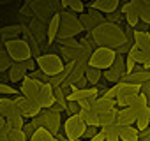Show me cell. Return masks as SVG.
<instances>
[{
    "label": "cell",
    "mask_w": 150,
    "mask_h": 141,
    "mask_svg": "<svg viewBox=\"0 0 150 141\" xmlns=\"http://www.w3.org/2000/svg\"><path fill=\"white\" fill-rule=\"evenodd\" d=\"M88 37L94 41V44L97 48H111V49L125 48L127 51L131 49L127 46V39H125V34H124L122 25H115V23L104 21L103 25H99L94 30H90L88 32Z\"/></svg>",
    "instance_id": "obj_1"
},
{
    "label": "cell",
    "mask_w": 150,
    "mask_h": 141,
    "mask_svg": "<svg viewBox=\"0 0 150 141\" xmlns=\"http://www.w3.org/2000/svg\"><path fill=\"white\" fill-rule=\"evenodd\" d=\"M58 16H60V30L57 37H76L78 34L85 30L80 21V16L71 13L69 9L58 11Z\"/></svg>",
    "instance_id": "obj_2"
},
{
    "label": "cell",
    "mask_w": 150,
    "mask_h": 141,
    "mask_svg": "<svg viewBox=\"0 0 150 141\" xmlns=\"http://www.w3.org/2000/svg\"><path fill=\"white\" fill-rule=\"evenodd\" d=\"M35 63L39 67V70H42V73L50 78L53 76H58L64 73V60L60 58V55L57 53H42L39 58H35Z\"/></svg>",
    "instance_id": "obj_3"
},
{
    "label": "cell",
    "mask_w": 150,
    "mask_h": 141,
    "mask_svg": "<svg viewBox=\"0 0 150 141\" xmlns=\"http://www.w3.org/2000/svg\"><path fill=\"white\" fill-rule=\"evenodd\" d=\"M115 58H117L115 49H111V48H96V51L92 53V56L88 60V65L96 67L99 70H106L115 63Z\"/></svg>",
    "instance_id": "obj_4"
},
{
    "label": "cell",
    "mask_w": 150,
    "mask_h": 141,
    "mask_svg": "<svg viewBox=\"0 0 150 141\" xmlns=\"http://www.w3.org/2000/svg\"><path fill=\"white\" fill-rule=\"evenodd\" d=\"M87 123L80 115H74V116H67L65 123H64V134L69 141H78L83 137L85 130H87Z\"/></svg>",
    "instance_id": "obj_5"
},
{
    "label": "cell",
    "mask_w": 150,
    "mask_h": 141,
    "mask_svg": "<svg viewBox=\"0 0 150 141\" xmlns=\"http://www.w3.org/2000/svg\"><path fill=\"white\" fill-rule=\"evenodd\" d=\"M6 51L13 62H25V60L32 58V49H30L28 42L23 39H14V41L6 42Z\"/></svg>",
    "instance_id": "obj_6"
},
{
    "label": "cell",
    "mask_w": 150,
    "mask_h": 141,
    "mask_svg": "<svg viewBox=\"0 0 150 141\" xmlns=\"http://www.w3.org/2000/svg\"><path fill=\"white\" fill-rule=\"evenodd\" d=\"M14 101H16V104H18V108H20V111H21V115H23V118H28V120H32V118H35V116H39L41 115V111H42V106L39 104V101L37 99H28V97H25V95H16L14 97Z\"/></svg>",
    "instance_id": "obj_7"
},
{
    "label": "cell",
    "mask_w": 150,
    "mask_h": 141,
    "mask_svg": "<svg viewBox=\"0 0 150 141\" xmlns=\"http://www.w3.org/2000/svg\"><path fill=\"white\" fill-rule=\"evenodd\" d=\"M60 115H62V109L55 104L53 108L50 109H42L41 111V118H42V127L46 130H50L53 136H57L60 132Z\"/></svg>",
    "instance_id": "obj_8"
},
{
    "label": "cell",
    "mask_w": 150,
    "mask_h": 141,
    "mask_svg": "<svg viewBox=\"0 0 150 141\" xmlns=\"http://www.w3.org/2000/svg\"><path fill=\"white\" fill-rule=\"evenodd\" d=\"M42 85H44L42 81H37V80L27 76V78L21 81V85H20V94L25 95V97H28V99H37L39 94H41Z\"/></svg>",
    "instance_id": "obj_9"
},
{
    "label": "cell",
    "mask_w": 150,
    "mask_h": 141,
    "mask_svg": "<svg viewBox=\"0 0 150 141\" xmlns=\"http://www.w3.org/2000/svg\"><path fill=\"white\" fill-rule=\"evenodd\" d=\"M87 9H88V7H87ZM80 21H81L83 28L90 32V30H94L96 27H99V25H103V23H104V14H101L99 11L88 9V13L80 14Z\"/></svg>",
    "instance_id": "obj_10"
},
{
    "label": "cell",
    "mask_w": 150,
    "mask_h": 141,
    "mask_svg": "<svg viewBox=\"0 0 150 141\" xmlns=\"http://www.w3.org/2000/svg\"><path fill=\"white\" fill-rule=\"evenodd\" d=\"M20 115H21V111H20L14 99H0V116L6 122L14 118V116H20Z\"/></svg>",
    "instance_id": "obj_11"
},
{
    "label": "cell",
    "mask_w": 150,
    "mask_h": 141,
    "mask_svg": "<svg viewBox=\"0 0 150 141\" xmlns=\"http://www.w3.org/2000/svg\"><path fill=\"white\" fill-rule=\"evenodd\" d=\"M88 9H94V11H99L101 14H111L115 11H118L120 4H118V0H96V2L88 4L87 6Z\"/></svg>",
    "instance_id": "obj_12"
},
{
    "label": "cell",
    "mask_w": 150,
    "mask_h": 141,
    "mask_svg": "<svg viewBox=\"0 0 150 141\" xmlns=\"http://www.w3.org/2000/svg\"><path fill=\"white\" fill-rule=\"evenodd\" d=\"M115 88H117V101H118V99H131V97H136V95L141 92V87L131 85V83H125V81H120L118 85H115Z\"/></svg>",
    "instance_id": "obj_13"
},
{
    "label": "cell",
    "mask_w": 150,
    "mask_h": 141,
    "mask_svg": "<svg viewBox=\"0 0 150 141\" xmlns=\"http://www.w3.org/2000/svg\"><path fill=\"white\" fill-rule=\"evenodd\" d=\"M37 101H39V104L42 106V109H50V108H53V106H55L57 99H55L53 88H51L48 83H44V85H42V88H41V94H39Z\"/></svg>",
    "instance_id": "obj_14"
},
{
    "label": "cell",
    "mask_w": 150,
    "mask_h": 141,
    "mask_svg": "<svg viewBox=\"0 0 150 141\" xmlns=\"http://www.w3.org/2000/svg\"><path fill=\"white\" fill-rule=\"evenodd\" d=\"M115 123H118L120 127H131L136 123V111L131 109V108H125V109H118L117 111V120Z\"/></svg>",
    "instance_id": "obj_15"
},
{
    "label": "cell",
    "mask_w": 150,
    "mask_h": 141,
    "mask_svg": "<svg viewBox=\"0 0 150 141\" xmlns=\"http://www.w3.org/2000/svg\"><path fill=\"white\" fill-rule=\"evenodd\" d=\"M27 76H28V73L23 69V65L20 62H13V65L7 70V78H9L11 83H21Z\"/></svg>",
    "instance_id": "obj_16"
},
{
    "label": "cell",
    "mask_w": 150,
    "mask_h": 141,
    "mask_svg": "<svg viewBox=\"0 0 150 141\" xmlns=\"http://www.w3.org/2000/svg\"><path fill=\"white\" fill-rule=\"evenodd\" d=\"M23 30H25V27H23V25H11V27H4V28H0V39H2V41H4V44H6V42H9V41L18 39V35H20Z\"/></svg>",
    "instance_id": "obj_17"
},
{
    "label": "cell",
    "mask_w": 150,
    "mask_h": 141,
    "mask_svg": "<svg viewBox=\"0 0 150 141\" xmlns=\"http://www.w3.org/2000/svg\"><path fill=\"white\" fill-rule=\"evenodd\" d=\"M117 108H111V109H101L99 111V118H97V127H106V125H113L115 120H117Z\"/></svg>",
    "instance_id": "obj_18"
},
{
    "label": "cell",
    "mask_w": 150,
    "mask_h": 141,
    "mask_svg": "<svg viewBox=\"0 0 150 141\" xmlns=\"http://www.w3.org/2000/svg\"><path fill=\"white\" fill-rule=\"evenodd\" d=\"M125 83H131V85H138V87H143L150 81V70H145V73H131V74H125L124 78Z\"/></svg>",
    "instance_id": "obj_19"
},
{
    "label": "cell",
    "mask_w": 150,
    "mask_h": 141,
    "mask_svg": "<svg viewBox=\"0 0 150 141\" xmlns=\"http://www.w3.org/2000/svg\"><path fill=\"white\" fill-rule=\"evenodd\" d=\"M80 116L85 120V123L88 127H97V118H99V111L94 109L92 106L90 108H81L80 109Z\"/></svg>",
    "instance_id": "obj_20"
},
{
    "label": "cell",
    "mask_w": 150,
    "mask_h": 141,
    "mask_svg": "<svg viewBox=\"0 0 150 141\" xmlns=\"http://www.w3.org/2000/svg\"><path fill=\"white\" fill-rule=\"evenodd\" d=\"M134 46L139 51H146L150 49V32H139L134 30Z\"/></svg>",
    "instance_id": "obj_21"
},
{
    "label": "cell",
    "mask_w": 150,
    "mask_h": 141,
    "mask_svg": "<svg viewBox=\"0 0 150 141\" xmlns=\"http://www.w3.org/2000/svg\"><path fill=\"white\" fill-rule=\"evenodd\" d=\"M58 30H60V16H58V13H57V14L51 18V21L48 23V34H46L48 42H53V41L57 39Z\"/></svg>",
    "instance_id": "obj_22"
},
{
    "label": "cell",
    "mask_w": 150,
    "mask_h": 141,
    "mask_svg": "<svg viewBox=\"0 0 150 141\" xmlns=\"http://www.w3.org/2000/svg\"><path fill=\"white\" fill-rule=\"evenodd\" d=\"M118 137H120V141H139V132L134 125L122 127L120 132H118Z\"/></svg>",
    "instance_id": "obj_23"
},
{
    "label": "cell",
    "mask_w": 150,
    "mask_h": 141,
    "mask_svg": "<svg viewBox=\"0 0 150 141\" xmlns=\"http://www.w3.org/2000/svg\"><path fill=\"white\" fill-rule=\"evenodd\" d=\"M85 78H87L88 85H92V87H94V85H99V81H101V78H103V70L87 65V69H85Z\"/></svg>",
    "instance_id": "obj_24"
},
{
    "label": "cell",
    "mask_w": 150,
    "mask_h": 141,
    "mask_svg": "<svg viewBox=\"0 0 150 141\" xmlns=\"http://www.w3.org/2000/svg\"><path fill=\"white\" fill-rule=\"evenodd\" d=\"M103 78H104L106 81H110V83H115V85H118L120 81H124L125 74H120V73H117V70H115L113 67H110V69L103 70Z\"/></svg>",
    "instance_id": "obj_25"
},
{
    "label": "cell",
    "mask_w": 150,
    "mask_h": 141,
    "mask_svg": "<svg viewBox=\"0 0 150 141\" xmlns=\"http://www.w3.org/2000/svg\"><path fill=\"white\" fill-rule=\"evenodd\" d=\"M28 141H55V136H53L50 130H46L44 127H41V129L35 130V134H34Z\"/></svg>",
    "instance_id": "obj_26"
},
{
    "label": "cell",
    "mask_w": 150,
    "mask_h": 141,
    "mask_svg": "<svg viewBox=\"0 0 150 141\" xmlns=\"http://www.w3.org/2000/svg\"><path fill=\"white\" fill-rule=\"evenodd\" d=\"M6 141H28V137L25 136L23 129H9Z\"/></svg>",
    "instance_id": "obj_27"
},
{
    "label": "cell",
    "mask_w": 150,
    "mask_h": 141,
    "mask_svg": "<svg viewBox=\"0 0 150 141\" xmlns=\"http://www.w3.org/2000/svg\"><path fill=\"white\" fill-rule=\"evenodd\" d=\"M11 65H13V60H11V56L7 55V51H6V49H0V73L9 70Z\"/></svg>",
    "instance_id": "obj_28"
},
{
    "label": "cell",
    "mask_w": 150,
    "mask_h": 141,
    "mask_svg": "<svg viewBox=\"0 0 150 141\" xmlns=\"http://www.w3.org/2000/svg\"><path fill=\"white\" fill-rule=\"evenodd\" d=\"M23 125H25V118H23V115L14 116V118H11V120L6 122V127H9V129H23Z\"/></svg>",
    "instance_id": "obj_29"
},
{
    "label": "cell",
    "mask_w": 150,
    "mask_h": 141,
    "mask_svg": "<svg viewBox=\"0 0 150 141\" xmlns=\"http://www.w3.org/2000/svg\"><path fill=\"white\" fill-rule=\"evenodd\" d=\"M67 9H69L71 13H74V14H83L85 9H87V6H85L83 2H71V0H69Z\"/></svg>",
    "instance_id": "obj_30"
},
{
    "label": "cell",
    "mask_w": 150,
    "mask_h": 141,
    "mask_svg": "<svg viewBox=\"0 0 150 141\" xmlns=\"http://www.w3.org/2000/svg\"><path fill=\"white\" fill-rule=\"evenodd\" d=\"M117 73H120V74H125V56L124 55H117V58H115V63L111 65Z\"/></svg>",
    "instance_id": "obj_31"
},
{
    "label": "cell",
    "mask_w": 150,
    "mask_h": 141,
    "mask_svg": "<svg viewBox=\"0 0 150 141\" xmlns=\"http://www.w3.org/2000/svg\"><path fill=\"white\" fill-rule=\"evenodd\" d=\"M0 94H2V95H18L20 88H14L9 83H0Z\"/></svg>",
    "instance_id": "obj_32"
},
{
    "label": "cell",
    "mask_w": 150,
    "mask_h": 141,
    "mask_svg": "<svg viewBox=\"0 0 150 141\" xmlns=\"http://www.w3.org/2000/svg\"><path fill=\"white\" fill-rule=\"evenodd\" d=\"M136 129H138V132H143V130H146L148 127H150V120L145 116V115H141L139 118H136Z\"/></svg>",
    "instance_id": "obj_33"
},
{
    "label": "cell",
    "mask_w": 150,
    "mask_h": 141,
    "mask_svg": "<svg viewBox=\"0 0 150 141\" xmlns=\"http://www.w3.org/2000/svg\"><path fill=\"white\" fill-rule=\"evenodd\" d=\"M124 16H125V21H127V25H129V27H132V28H136V27H138V23H139V16H138L136 13L127 11Z\"/></svg>",
    "instance_id": "obj_34"
},
{
    "label": "cell",
    "mask_w": 150,
    "mask_h": 141,
    "mask_svg": "<svg viewBox=\"0 0 150 141\" xmlns=\"http://www.w3.org/2000/svg\"><path fill=\"white\" fill-rule=\"evenodd\" d=\"M124 18H125V16L122 14V11H115V13H111V14H108V16H106L108 23H115V25H120Z\"/></svg>",
    "instance_id": "obj_35"
},
{
    "label": "cell",
    "mask_w": 150,
    "mask_h": 141,
    "mask_svg": "<svg viewBox=\"0 0 150 141\" xmlns=\"http://www.w3.org/2000/svg\"><path fill=\"white\" fill-rule=\"evenodd\" d=\"M80 104L78 102H67V109H65V113L69 115V116H74V115H80Z\"/></svg>",
    "instance_id": "obj_36"
},
{
    "label": "cell",
    "mask_w": 150,
    "mask_h": 141,
    "mask_svg": "<svg viewBox=\"0 0 150 141\" xmlns=\"http://www.w3.org/2000/svg\"><path fill=\"white\" fill-rule=\"evenodd\" d=\"M35 130H37V127L34 125V122H32V120H30V122H27V123L23 125V132H25V136H27L28 139L35 134Z\"/></svg>",
    "instance_id": "obj_37"
},
{
    "label": "cell",
    "mask_w": 150,
    "mask_h": 141,
    "mask_svg": "<svg viewBox=\"0 0 150 141\" xmlns=\"http://www.w3.org/2000/svg\"><path fill=\"white\" fill-rule=\"evenodd\" d=\"M20 63L23 65V69L27 70L28 74H30V73H34V70H35V65H37L34 58H28V60H25V62H20Z\"/></svg>",
    "instance_id": "obj_38"
},
{
    "label": "cell",
    "mask_w": 150,
    "mask_h": 141,
    "mask_svg": "<svg viewBox=\"0 0 150 141\" xmlns=\"http://www.w3.org/2000/svg\"><path fill=\"white\" fill-rule=\"evenodd\" d=\"M97 132H99V127H87V130H85V134H83L85 141H90Z\"/></svg>",
    "instance_id": "obj_39"
},
{
    "label": "cell",
    "mask_w": 150,
    "mask_h": 141,
    "mask_svg": "<svg viewBox=\"0 0 150 141\" xmlns=\"http://www.w3.org/2000/svg\"><path fill=\"white\" fill-rule=\"evenodd\" d=\"M139 21L150 27V6H148V7H146V9H145L141 14H139Z\"/></svg>",
    "instance_id": "obj_40"
},
{
    "label": "cell",
    "mask_w": 150,
    "mask_h": 141,
    "mask_svg": "<svg viewBox=\"0 0 150 141\" xmlns=\"http://www.w3.org/2000/svg\"><path fill=\"white\" fill-rule=\"evenodd\" d=\"M139 141H150V129L139 132Z\"/></svg>",
    "instance_id": "obj_41"
},
{
    "label": "cell",
    "mask_w": 150,
    "mask_h": 141,
    "mask_svg": "<svg viewBox=\"0 0 150 141\" xmlns=\"http://www.w3.org/2000/svg\"><path fill=\"white\" fill-rule=\"evenodd\" d=\"M106 141H120V137H118L117 132H110V134L106 136Z\"/></svg>",
    "instance_id": "obj_42"
},
{
    "label": "cell",
    "mask_w": 150,
    "mask_h": 141,
    "mask_svg": "<svg viewBox=\"0 0 150 141\" xmlns=\"http://www.w3.org/2000/svg\"><path fill=\"white\" fill-rule=\"evenodd\" d=\"M90 141H106V136H104V134L99 130V132H97V134H96V136L90 139Z\"/></svg>",
    "instance_id": "obj_43"
},
{
    "label": "cell",
    "mask_w": 150,
    "mask_h": 141,
    "mask_svg": "<svg viewBox=\"0 0 150 141\" xmlns=\"http://www.w3.org/2000/svg\"><path fill=\"white\" fill-rule=\"evenodd\" d=\"M7 132H9V127H4L2 130H0V141H6V137H7Z\"/></svg>",
    "instance_id": "obj_44"
},
{
    "label": "cell",
    "mask_w": 150,
    "mask_h": 141,
    "mask_svg": "<svg viewBox=\"0 0 150 141\" xmlns=\"http://www.w3.org/2000/svg\"><path fill=\"white\" fill-rule=\"evenodd\" d=\"M132 73H145V67H143V65H139V63H136V67H134Z\"/></svg>",
    "instance_id": "obj_45"
},
{
    "label": "cell",
    "mask_w": 150,
    "mask_h": 141,
    "mask_svg": "<svg viewBox=\"0 0 150 141\" xmlns=\"http://www.w3.org/2000/svg\"><path fill=\"white\" fill-rule=\"evenodd\" d=\"M4 127H6V120H4V118H2V116H0V130H2V129H4Z\"/></svg>",
    "instance_id": "obj_46"
},
{
    "label": "cell",
    "mask_w": 150,
    "mask_h": 141,
    "mask_svg": "<svg viewBox=\"0 0 150 141\" xmlns=\"http://www.w3.org/2000/svg\"><path fill=\"white\" fill-rule=\"evenodd\" d=\"M146 87H148V88H150V81H148V83H146Z\"/></svg>",
    "instance_id": "obj_47"
},
{
    "label": "cell",
    "mask_w": 150,
    "mask_h": 141,
    "mask_svg": "<svg viewBox=\"0 0 150 141\" xmlns=\"http://www.w3.org/2000/svg\"><path fill=\"white\" fill-rule=\"evenodd\" d=\"M78 141H85V139H78Z\"/></svg>",
    "instance_id": "obj_48"
},
{
    "label": "cell",
    "mask_w": 150,
    "mask_h": 141,
    "mask_svg": "<svg viewBox=\"0 0 150 141\" xmlns=\"http://www.w3.org/2000/svg\"><path fill=\"white\" fill-rule=\"evenodd\" d=\"M148 129H150V127H148Z\"/></svg>",
    "instance_id": "obj_49"
}]
</instances>
